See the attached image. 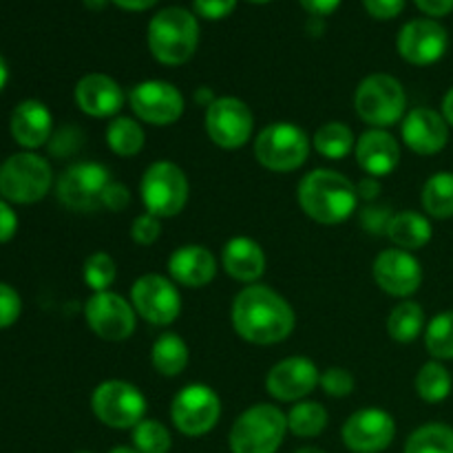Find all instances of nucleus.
I'll use <instances>...</instances> for the list:
<instances>
[{"label": "nucleus", "instance_id": "obj_4", "mask_svg": "<svg viewBox=\"0 0 453 453\" xmlns=\"http://www.w3.org/2000/svg\"><path fill=\"white\" fill-rule=\"evenodd\" d=\"M288 434V414L277 405L257 403L237 416L230 427L233 453H277Z\"/></svg>", "mask_w": 453, "mask_h": 453}, {"label": "nucleus", "instance_id": "obj_8", "mask_svg": "<svg viewBox=\"0 0 453 453\" xmlns=\"http://www.w3.org/2000/svg\"><path fill=\"white\" fill-rule=\"evenodd\" d=\"M51 184V164L35 153H16L0 166V197L9 203L40 202Z\"/></svg>", "mask_w": 453, "mask_h": 453}, {"label": "nucleus", "instance_id": "obj_28", "mask_svg": "<svg viewBox=\"0 0 453 453\" xmlns=\"http://www.w3.org/2000/svg\"><path fill=\"white\" fill-rule=\"evenodd\" d=\"M144 128L135 118L118 115L106 127V144L119 157H135L144 149Z\"/></svg>", "mask_w": 453, "mask_h": 453}, {"label": "nucleus", "instance_id": "obj_36", "mask_svg": "<svg viewBox=\"0 0 453 453\" xmlns=\"http://www.w3.org/2000/svg\"><path fill=\"white\" fill-rule=\"evenodd\" d=\"M131 441L140 453H171L173 436L171 429L153 418H144L131 429Z\"/></svg>", "mask_w": 453, "mask_h": 453}, {"label": "nucleus", "instance_id": "obj_44", "mask_svg": "<svg viewBox=\"0 0 453 453\" xmlns=\"http://www.w3.org/2000/svg\"><path fill=\"white\" fill-rule=\"evenodd\" d=\"M128 203H131V193H128L127 186L118 184V181H111L109 188H106L104 193V202H102V206L111 212H119L124 211V208H128Z\"/></svg>", "mask_w": 453, "mask_h": 453}, {"label": "nucleus", "instance_id": "obj_9", "mask_svg": "<svg viewBox=\"0 0 453 453\" xmlns=\"http://www.w3.org/2000/svg\"><path fill=\"white\" fill-rule=\"evenodd\" d=\"M91 410L106 427L133 429L144 420L146 396L128 380L111 379L93 389Z\"/></svg>", "mask_w": 453, "mask_h": 453}, {"label": "nucleus", "instance_id": "obj_3", "mask_svg": "<svg viewBox=\"0 0 453 453\" xmlns=\"http://www.w3.org/2000/svg\"><path fill=\"white\" fill-rule=\"evenodd\" d=\"M199 44L197 18L184 7H166L149 25V49L166 66L186 65Z\"/></svg>", "mask_w": 453, "mask_h": 453}, {"label": "nucleus", "instance_id": "obj_18", "mask_svg": "<svg viewBox=\"0 0 453 453\" xmlns=\"http://www.w3.org/2000/svg\"><path fill=\"white\" fill-rule=\"evenodd\" d=\"M403 60L416 66H429L441 60L449 47V35L441 22L432 18H418L407 22L396 40Z\"/></svg>", "mask_w": 453, "mask_h": 453}, {"label": "nucleus", "instance_id": "obj_17", "mask_svg": "<svg viewBox=\"0 0 453 453\" xmlns=\"http://www.w3.org/2000/svg\"><path fill=\"white\" fill-rule=\"evenodd\" d=\"M321 372L308 357H288L274 363L265 376V389L274 401L299 403L319 388Z\"/></svg>", "mask_w": 453, "mask_h": 453}, {"label": "nucleus", "instance_id": "obj_55", "mask_svg": "<svg viewBox=\"0 0 453 453\" xmlns=\"http://www.w3.org/2000/svg\"><path fill=\"white\" fill-rule=\"evenodd\" d=\"M250 3H257V4H264V3H270V0H250Z\"/></svg>", "mask_w": 453, "mask_h": 453}, {"label": "nucleus", "instance_id": "obj_31", "mask_svg": "<svg viewBox=\"0 0 453 453\" xmlns=\"http://www.w3.org/2000/svg\"><path fill=\"white\" fill-rule=\"evenodd\" d=\"M425 212L436 219H449L453 217V173L441 171L429 177L420 193Z\"/></svg>", "mask_w": 453, "mask_h": 453}, {"label": "nucleus", "instance_id": "obj_20", "mask_svg": "<svg viewBox=\"0 0 453 453\" xmlns=\"http://www.w3.org/2000/svg\"><path fill=\"white\" fill-rule=\"evenodd\" d=\"M401 135L407 149L414 150L416 155L429 157V155L441 153L447 146V142H449V124L438 111L418 106V109H411L403 118Z\"/></svg>", "mask_w": 453, "mask_h": 453}, {"label": "nucleus", "instance_id": "obj_22", "mask_svg": "<svg viewBox=\"0 0 453 453\" xmlns=\"http://www.w3.org/2000/svg\"><path fill=\"white\" fill-rule=\"evenodd\" d=\"M354 155L365 175L380 180L392 175L401 164V144L385 128H370L357 140Z\"/></svg>", "mask_w": 453, "mask_h": 453}, {"label": "nucleus", "instance_id": "obj_34", "mask_svg": "<svg viewBox=\"0 0 453 453\" xmlns=\"http://www.w3.org/2000/svg\"><path fill=\"white\" fill-rule=\"evenodd\" d=\"M405 453H453V427L445 423H427L410 434Z\"/></svg>", "mask_w": 453, "mask_h": 453}, {"label": "nucleus", "instance_id": "obj_38", "mask_svg": "<svg viewBox=\"0 0 453 453\" xmlns=\"http://www.w3.org/2000/svg\"><path fill=\"white\" fill-rule=\"evenodd\" d=\"M354 376L349 374L345 367H330L321 374V380H319V388L332 398H345L354 392Z\"/></svg>", "mask_w": 453, "mask_h": 453}, {"label": "nucleus", "instance_id": "obj_40", "mask_svg": "<svg viewBox=\"0 0 453 453\" xmlns=\"http://www.w3.org/2000/svg\"><path fill=\"white\" fill-rule=\"evenodd\" d=\"M22 299L12 286L0 283V330L13 326L20 319Z\"/></svg>", "mask_w": 453, "mask_h": 453}, {"label": "nucleus", "instance_id": "obj_52", "mask_svg": "<svg viewBox=\"0 0 453 453\" xmlns=\"http://www.w3.org/2000/svg\"><path fill=\"white\" fill-rule=\"evenodd\" d=\"M106 3H109V0H84V4H87L88 9H102Z\"/></svg>", "mask_w": 453, "mask_h": 453}, {"label": "nucleus", "instance_id": "obj_29", "mask_svg": "<svg viewBox=\"0 0 453 453\" xmlns=\"http://www.w3.org/2000/svg\"><path fill=\"white\" fill-rule=\"evenodd\" d=\"M312 146L326 159H345L357 146L352 127L343 122H326L317 128L312 137Z\"/></svg>", "mask_w": 453, "mask_h": 453}, {"label": "nucleus", "instance_id": "obj_54", "mask_svg": "<svg viewBox=\"0 0 453 453\" xmlns=\"http://www.w3.org/2000/svg\"><path fill=\"white\" fill-rule=\"evenodd\" d=\"M295 453H326V451L319 449V447H301V449H296Z\"/></svg>", "mask_w": 453, "mask_h": 453}, {"label": "nucleus", "instance_id": "obj_33", "mask_svg": "<svg viewBox=\"0 0 453 453\" xmlns=\"http://www.w3.org/2000/svg\"><path fill=\"white\" fill-rule=\"evenodd\" d=\"M453 388V379L445 365L441 361H429L416 374V394L423 398L425 403H442L449 398Z\"/></svg>", "mask_w": 453, "mask_h": 453}, {"label": "nucleus", "instance_id": "obj_53", "mask_svg": "<svg viewBox=\"0 0 453 453\" xmlns=\"http://www.w3.org/2000/svg\"><path fill=\"white\" fill-rule=\"evenodd\" d=\"M109 453H140L135 449V447H115V449H111Z\"/></svg>", "mask_w": 453, "mask_h": 453}, {"label": "nucleus", "instance_id": "obj_13", "mask_svg": "<svg viewBox=\"0 0 453 453\" xmlns=\"http://www.w3.org/2000/svg\"><path fill=\"white\" fill-rule=\"evenodd\" d=\"M131 303L137 317L150 326L166 327L180 319L181 296L177 283L164 274H144L131 288Z\"/></svg>", "mask_w": 453, "mask_h": 453}, {"label": "nucleus", "instance_id": "obj_56", "mask_svg": "<svg viewBox=\"0 0 453 453\" xmlns=\"http://www.w3.org/2000/svg\"><path fill=\"white\" fill-rule=\"evenodd\" d=\"M75 453H93V451H87V449H82V451H75Z\"/></svg>", "mask_w": 453, "mask_h": 453}, {"label": "nucleus", "instance_id": "obj_35", "mask_svg": "<svg viewBox=\"0 0 453 453\" xmlns=\"http://www.w3.org/2000/svg\"><path fill=\"white\" fill-rule=\"evenodd\" d=\"M425 345L436 361L453 358V310L436 314L425 327Z\"/></svg>", "mask_w": 453, "mask_h": 453}, {"label": "nucleus", "instance_id": "obj_46", "mask_svg": "<svg viewBox=\"0 0 453 453\" xmlns=\"http://www.w3.org/2000/svg\"><path fill=\"white\" fill-rule=\"evenodd\" d=\"M420 12H425L432 18L447 16V13L453 12V0H416Z\"/></svg>", "mask_w": 453, "mask_h": 453}, {"label": "nucleus", "instance_id": "obj_1", "mask_svg": "<svg viewBox=\"0 0 453 453\" xmlns=\"http://www.w3.org/2000/svg\"><path fill=\"white\" fill-rule=\"evenodd\" d=\"M233 327L252 345H277L295 332L296 317L286 296L261 283L246 286L233 301Z\"/></svg>", "mask_w": 453, "mask_h": 453}, {"label": "nucleus", "instance_id": "obj_47", "mask_svg": "<svg viewBox=\"0 0 453 453\" xmlns=\"http://www.w3.org/2000/svg\"><path fill=\"white\" fill-rule=\"evenodd\" d=\"M299 3L312 16H330V13H334L339 9L341 0H299Z\"/></svg>", "mask_w": 453, "mask_h": 453}, {"label": "nucleus", "instance_id": "obj_49", "mask_svg": "<svg viewBox=\"0 0 453 453\" xmlns=\"http://www.w3.org/2000/svg\"><path fill=\"white\" fill-rule=\"evenodd\" d=\"M115 7L127 9V12H146L153 4H157V0H111Z\"/></svg>", "mask_w": 453, "mask_h": 453}, {"label": "nucleus", "instance_id": "obj_24", "mask_svg": "<svg viewBox=\"0 0 453 453\" xmlns=\"http://www.w3.org/2000/svg\"><path fill=\"white\" fill-rule=\"evenodd\" d=\"M12 135L22 149L34 150L40 149L49 142L53 131V115L47 104L40 100H22L16 109L12 111L9 119Z\"/></svg>", "mask_w": 453, "mask_h": 453}, {"label": "nucleus", "instance_id": "obj_45", "mask_svg": "<svg viewBox=\"0 0 453 453\" xmlns=\"http://www.w3.org/2000/svg\"><path fill=\"white\" fill-rule=\"evenodd\" d=\"M18 230V215L9 202L0 199V243L12 242Z\"/></svg>", "mask_w": 453, "mask_h": 453}, {"label": "nucleus", "instance_id": "obj_42", "mask_svg": "<svg viewBox=\"0 0 453 453\" xmlns=\"http://www.w3.org/2000/svg\"><path fill=\"white\" fill-rule=\"evenodd\" d=\"M195 12L206 20H221L237 7V0H195Z\"/></svg>", "mask_w": 453, "mask_h": 453}, {"label": "nucleus", "instance_id": "obj_15", "mask_svg": "<svg viewBox=\"0 0 453 453\" xmlns=\"http://www.w3.org/2000/svg\"><path fill=\"white\" fill-rule=\"evenodd\" d=\"M128 104L140 122L171 127L184 115L186 102L180 88L166 80H144L128 93Z\"/></svg>", "mask_w": 453, "mask_h": 453}, {"label": "nucleus", "instance_id": "obj_23", "mask_svg": "<svg viewBox=\"0 0 453 453\" xmlns=\"http://www.w3.org/2000/svg\"><path fill=\"white\" fill-rule=\"evenodd\" d=\"M217 274V259L208 248L186 243L168 257V277L184 288H203Z\"/></svg>", "mask_w": 453, "mask_h": 453}, {"label": "nucleus", "instance_id": "obj_27", "mask_svg": "<svg viewBox=\"0 0 453 453\" xmlns=\"http://www.w3.org/2000/svg\"><path fill=\"white\" fill-rule=\"evenodd\" d=\"M188 345L173 332H164L162 336H157L150 348V363H153L155 372L168 376V379L180 376L188 367Z\"/></svg>", "mask_w": 453, "mask_h": 453}, {"label": "nucleus", "instance_id": "obj_30", "mask_svg": "<svg viewBox=\"0 0 453 453\" xmlns=\"http://www.w3.org/2000/svg\"><path fill=\"white\" fill-rule=\"evenodd\" d=\"M425 330V310L416 301L403 299L388 317V334L396 343H411Z\"/></svg>", "mask_w": 453, "mask_h": 453}, {"label": "nucleus", "instance_id": "obj_39", "mask_svg": "<svg viewBox=\"0 0 453 453\" xmlns=\"http://www.w3.org/2000/svg\"><path fill=\"white\" fill-rule=\"evenodd\" d=\"M162 237V221L150 212H142L131 224V239L137 246H153Z\"/></svg>", "mask_w": 453, "mask_h": 453}, {"label": "nucleus", "instance_id": "obj_43", "mask_svg": "<svg viewBox=\"0 0 453 453\" xmlns=\"http://www.w3.org/2000/svg\"><path fill=\"white\" fill-rule=\"evenodd\" d=\"M370 16L379 18V20H392L405 7V0H363Z\"/></svg>", "mask_w": 453, "mask_h": 453}, {"label": "nucleus", "instance_id": "obj_50", "mask_svg": "<svg viewBox=\"0 0 453 453\" xmlns=\"http://www.w3.org/2000/svg\"><path fill=\"white\" fill-rule=\"evenodd\" d=\"M442 118L447 119L449 127H453V87L442 97Z\"/></svg>", "mask_w": 453, "mask_h": 453}, {"label": "nucleus", "instance_id": "obj_12", "mask_svg": "<svg viewBox=\"0 0 453 453\" xmlns=\"http://www.w3.org/2000/svg\"><path fill=\"white\" fill-rule=\"evenodd\" d=\"M109 168L97 162L71 164L56 186L62 206L75 212H93L102 208L104 193L111 184Z\"/></svg>", "mask_w": 453, "mask_h": 453}, {"label": "nucleus", "instance_id": "obj_7", "mask_svg": "<svg viewBox=\"0 0 453 453\" xmlns=\"http://www.w3.org/2000/svg\"><path fill=\"white\" fill-rule=\"evenodd\" d=\"M140 195L146 212L168 219L180 215L188 203V177L175 162H153L142 175Z\"/></svg>", "mask_w": 453, "mask_h": 453}, {"label": "nucleus", "instance_id": "obj_6", "mask_svg": "<svg viewBox=\"0 0 453 453\" xmlns=\"http://www.w3.org/2000/svg\"><path fill=\"white\" fill-rule=\"evenodd\" d=\"M312 140L292 122H273L255 140V157L273 173L299 171L310 157Z\"/></svg>", "mask_w": 453, "mask_h": 453}, {"label": "nucleus", "instance_id": "obj_2", "mask_svg": "<svg viewBox=\"0 0 453 453\" xmlns=\"http://www.w3.org/2000/svg\"><path fill=\"white\" fill-rule=\"evenodd\" d=\"M296 199L301 211L323 226L343 224L358 206L357 184L332 168H314L301 177Z\"/></svg>", "mask_w": 453, "mask_h": 453}, {"label": "nucleus", "instance_id": "obj_5", "mask_svg": "<svg viewBox=\"0 0 453 453\" xmlns=\"http://www.w3.org/2000/svg\"><path fill=\"white\" fill-rule=\"evenodd\" d=\"M354 109L372 128L394 127L407 115V93L394 75L372 73L357 87Z\"/></svg>", "mask_w": 453, "mask_h": 453}, {"label": "nucleus", "instance_id": "obj_41", "mask_svg": "<svg viewBox=\"0 0 453 453\" xmlns=\"http://www.w3.org/2000/svg\"><path fill=\"white\" fill-rule=\"evenodd\" d=\"M392 217L389 206H367L361 211V226L370 234H388Z\"/></svg>", "mask_w": 453, "mask_h": 453}, {"label": "nucleus", "instance_id": "obj_21", "mask_svg": "<svg viewBox=\"0 0 453 453\" xmlns=\"http://www.w3.org/2000/svg\"><path fill=\"white\" fill-rule=\"evenodd\" d=\"M124 100L122 87L111 75L87 73L75 84V104L91 118H118Z\"/></svg>", "mask_w": 453, "mask_h": 453}, {"label": "nucleus", "instance_id": "obj_16", "mask_svg": "<svg viewBox=\"0 0 453 453\" xmlns=\"http://www.w3.org/2000/svg\"><path fill=\"white\" fill-rule=\"evenodd\" d=\"M341 438L352 453H383L396 438V423L389 411L365 407L345 420Z\"/></svg>", "mask_w": 453, "mask_h": 453}, {"label": "nucleus", "instance_id": "obj_48", "mask_svg": "<svg viewBox=\"0 0 453 453\" xmlns=\"http://www.w3.org/2000/svg\"><path fill=\"white\" fill-rule=\"evenodd\" d=\"M379 193H380V184L376 177L367 175L365 180H361L357 184V195L358 199H363V202H374V199L379 197Z\"/></svg>", "mask_w": 453, "mask_h": 453}, {"label": "nucleus", "instance_id": "obj_26", "mask_svg": "<svg viewBox=\"0 0 453 453\" xmlns=\"http://www.w3.org/2000/svg\"><path fill=\"white\" fill-rule=\"evenodd\" d=\"M432 221L416 211L396 212L388 228V237L392 239L394 246L407 252L420 250V248L427 246L432 242Z\"/></svg>", "mask_w": 453, "mask_h": 453}, {"label": "nucleus", "instance_id": "obj_14", "mask_svg": "<svg viewBox=\"0 0 453 453\" xmlns=\"http://www.w3.org/2000/svg\"><path fill=\"white\" fill-rule=\"evenodd\" d=\"M84 319L97 339L119 343L131 339L137 326V312L131 301L118 292H96L84 305Z\"/></svg>", "mask_w": 453, "mask_h": 453}, {"label": "nucleus", "instance_id": "obj_51", "mask_svg": "<svg viewBox=\"0 0 453 453\" xmlns=\"http://www.w3.org/2000/svg\"><path fill=\"white\" fill-rule=\"evenodd\" d=\"M9 80V69H7V62H4V58L0 56V91L4 88V84H7Z\"/></svg>", "mask_w": 453, "mask_h": 453}, {"label": "nucleus", "instance_id": "obj_32", "mask_svg": "<svg viewBox=\"0 0 453 453\" xmlns=\"http://www.w3.org/2000/svg\"><path fill=\"white\" fill-rule=\"evenodd\" d=\"M330 416L321 403L299 401L288 411V432L299 438H317L326 432Z\"/></svg>", "mask_w": 453, "mask_h": 453}, {"label": "nucleus", "instance_id": "obj_19", "mask_svg": "<svg viewBox=\"0 0 453 453\" xmlns=\"http://www.w3.org/2000/svg\"><path fill=\"white\" fill-rule=\"evenodd\" d=\"M372 274L380 290L398 299L416 295L423 283V268L418 259L401 248H388L380 252L372 265Z\"/></svg>", "mask_w": 453, "mask_h": 453}, {"label": "nucleus", "instance_id": "obj_10", "mask_svg": "<svg viewBox=\"0 0 453 453\" xmlns=\"http://www.w3.org/2000/svg\"><path fill=\"white\" fill-rule=\"evenodd\" d=\"M221 418V401L211 385L190 383L175 394L171 403V420L180 434L202 438L217 427Z\"/></svg>", "mask_w": 453, "mask_h": 453}, {"label": "nucleus", "instance_id": "obj_37", "mask_svg": "<svg viewBox=\"0 0 453 453\" xmlns=\"http://www.w3.org/2000/svg\"><path fill=\"white\" fill-rule=\"evenodd\" d=\"M115 277H118V264L109 252H93L91 257H87L82 265V279L84 286L93 290V295L111 290Z\"/></svg>", "mask_w": 453, "mask_h": 453}, {"label": "nucleus", "instance_id": "obj_11", "mask_svg": "<svg viewBox=\"0 0 453 453\" xmlns=\"http://www.w3.org/2000/svg\"><path fill=\"white\" fill-rule=\"evenodd\" d=\"M203 127L212 144L226 150H237L248 144L255 131V115L250 106L233 96L215 97L206 106Z\"/></svg>", "mask_w": 453, "mask_h": 453}, {"label": "nucleus", "instance_id": "obj_25", "mask_svg": "<svg viewBox=\"0 0 453 453\" xmlns=\"http://www.w3.org/2000/svg\"><path fill=\"white\" fill-rule=\"evenodd\" d=\"M221 265L234 281L252 286L265 273V252L255 239L233 237L221 250Z\"/></svg>", "mask_w": 453, "mask_h": 453}]
</instances>
